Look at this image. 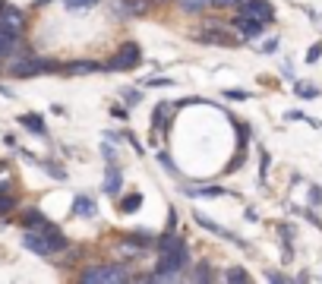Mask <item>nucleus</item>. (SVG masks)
<instances>
[{
	"label": "nucleus",
	"instance_id": "obj_28",
	"mask_svg": "<svg viewBox=\"0 0 322 284\" xmlns=\"http://www.w3.org/2000/svg\"><path fill=\"white\" fill-rule=\"evenodd\" d=\"M224 95H227V98H234V101H246V98H250V92H240V89H227Z\"/></svg>",
	"mask_w": 322,
	"mask_h": 284
},
{
	"label": "nucleus",
	"instance_id": "obj_34",
	"mask_svg": "<svg viewBox=\"0 0 322 284\" xmlns=\"http://www.w3.org/2000/svg\"><path fill=\"white\" fill-rule=\"evenodd\" d=\"M265 278H269V281H288V278H284L281 272H269V275H265Z\"/></svg>",
	"mask_w": 322,
	"mask_h": 284
},
{
	"label": "nucleus",
	"instance_id": "obj_1",
	"mask_svg": "<svg viewBox=\"0 0 322 284\" xmlns=\"http://www.w3.org/2000/svg\"><path fill=\"white\" fill-rule=\"evenodd\" d=\"M186 262H189L186 243L174 234H164L158 240V269L152 275H142V281H174L186 269Z\"/></svg>",
	"mask_w": 322,
	"mask_h": 284
},
{
	"label": "nucleus",
	"instance_id": "obj_9",
	"mask_svg": "<svg viewBox=\"0 0 322 284\" xmlns=\"http://www.w3.org/2000/svg\"><path fill=\"white\" fill-rule=\"evenodd\" d=\"M23 246H26V250L29 253H35V256H54L51 253V246H48V240L41 237V234H38V231H29V227H26V234H23Z\"/></svg>",
	"mask_w": 322,
	"mask_h": 284
},
{
	"label": "nucleus",
	"instance_id": "obj_26",
	"mask_svg": "<svg viewBox=\"0 0 322 284\" xmlns=\"http://www.w3.org/2000/svg\"><path fill=\"white\" fill-rule=\"evenodd\" d=\"M123 101H126V107H133V104H139V101H142V95H139L136 89H130V92L123 89Z\"/></svg>",
	"mask_w": 322,
	"mask_h": 284
},
{
	"label": "nucleus",
	"instance_id": "obj_11",
	"mask_svg": "<svg viewBox=\"0 0 322 284\" xmlns=\"http://www.w3.org/2000/svg\"><path fill=\"white\" fill-rule=\"evenodd\" d=\"M234 29H237L243 38H259L262 29H265V23H259V19H250V16H237V19H234Z\"/></svg>",
	"mask_w": 322,
	"mask_h": 284
},
{
	"label": "nucleus",
	"instance_id": "obj_32",
	"mask_svg": "<svg viewBox=\"0 0 322 284\" xmlns=\"http://www.w3.org/2000/svg\"><path fill=\"white\" fill-rule=\"evenodd\" d=\"M148 85H174V82L164 79V76H158V79H152V76H148Z\"/></svg>",
	"mask_w": 322,
	"mask_h": 284
},
{
	"label": "nucleus",
	"instance_id": "obj_6",
	"mask_svg": "<svg viewBox=\"0 0 322 284\" xmlns=\"http://www.w3.org/2000/svg\"><path fill=\"white\" fill-rule=\"evenodd\" d=\"M240 16H250V19H259V23L269 26L275 19V7L269 4V0H243L240 7Z\"/></svg>",
	"mask_w": 322,
	"mask_h": 284
},
{
	"label": "nucleus",
	"instance_id": "obj_12",
	"mask_svg": "<svg viewBox=\"0 0 322 284\" xmlns=\"http://www.w3.org/2000/svg\"><path fill=\"white\" fill-rule=\"evenodd\" d=\"M63 73H70V76H89V73H108L104 70V63H98V60H76V63H67V67H60Z\"/></svg>",
	"mask_w": 322,
	"mask_h": 284
},
{
	"label": "nucleus",
	"instance_id": "obj_19",
	"mask_svg": "<svg viewBox=\"0 0 322 284\" xmlns=\"http://www.w3.org/2000/svg\"><path fill=\"white\" fill-rule=\"evenodd\" d=\"M19 123H23L26 129H32V133H38V136H45V123H41V117H35V114H23Z\"/></svg>",
	"mask_w": 322,
	"mask_h": 284
},
{
	"label": "nucleus",
	"instance_id": "obj_25",
	"mask_svg": "<svg viewBox=\"0 0 322 284\" xmlns=\"http://www.w3.org/2000/svg\"><path fill=\"white\" fill-rule=\"evenodd\" d=\"M212 4H215L218 10H240L243 0H212Z\"/></svg>",
	"mask_w": 322,
	"mask_h": 284
},
{
	"label": "nucleus",
	"instance_id": "obj_8",
	"mask_svg": "<svg viewBox=\"0 0 322 284\" xmlns=\"http://www.w3.org/2000/svg\"><path fill=\"white\" fill-rule=\"evenodd\" d=\"M170 111H177V107H174V104H167V101H161V104L155 107V114H152V120H148V129H152V133H167L170 117H174Z\"/></svg>",
	"mask_w": 322,
	"mask_h": 284
},
{
	"label": "nucleus",
	"instance_id": "obj_5",
	"mask_svg": "<svg viewBox=\"0 0 322 284\" xmlns=\"http://www.w3.org/2000/svg\"><path fill=\"white\" fill-rule=\"evenodd\" d=\"M139 60H142L139 45H133V41H130V45H123V48H120V51L104 63V70H108V73H123V70L130 73V70H136V67H139Z\"/></svg>",
	"mask_w": 322,
	"mask_h": 284
},
{
	"label": "nucleus",
	"instance_id": "obj_22",
	"mask_svg": "<svg viewBox=\"0 0 322 284\" xmlns=\"http://www.w3.org/2000/svg\"><path fill=\"white\" fill-rule=\"evenodd\" d=\"M221 278H224V281H240V284H243V281H250V275H246L243 269H237V265H234V269H227Z\"/></svg>",
	"mask_w": 322,
	"mask_h": 284
},
{
	"label": "nucleus",
	"instance_id": "obj_21",
	"mask_svg": "<svg viewBox=\"0 0 322 284\" xmlns=\"http://www.w3.org/2000/svg\"><path fill=\"white\" fill-rule=\"evenodd\" d=\"M300 98H319V89L316 85H310V82H297V89H294Z\"/></svg>",
	"mask_w": 322,
	"mask_h": 284
},
{
	"label": "nucleus",
	"instance_id": "obj_10",
	"mask_svg": "<svg viewBox=\"0 0 322 284\" xmlns=\"http://www.w3.org/2000/svg\"><path fill=\"white\" fill-rule=\"evenodd\" d=\"M120 189H123L120 167H117V161H111V164L104 167V193H108V196H117Z\"/></svg>",
	"mask_w": 322,
	"mask_h": 284
},
{
	"label": "nucleus",
	"instance_id": "obj_2",
	"mask_svg": "<svg viewBox=\"0 0 322 284\" xmlns=\"http://www.w3.org/2000/svg\"><path fill=\"white\" fill-rule=\"evenodd\" d=\"M23 224L29 227V231H38V234L48 240L51 253H63L67 246H70V240L63 237V231H60L57 224H51L41 212H38V208H26V212H23Z\"/></svg>",
	"mask_w": 322,
	"mask_h": 284
},
{
	"label": "nucleus",
	"instance_id": "obj_33",
	"mask_svg": "<svg viewBox=\"0 0 322 284\" xmlns=\"http://www.w3.org/2000/svg\"><path fill=\"white\" fill-rule=\"evenodd\" d=\"M275 48H278V38H272V41H265V45H262V51H265V54H272Z\"/></svg>",
	"mask_w": 322,
	"mask_h": 284
},
{
	"label": "nucleus",
	"instance_id": "obj_23",
	"mask_svg": "<svg viewBox=\"0 0 322 284\" xmlns=\"http://www.w3.org/2000/svg\"><path fill=\"white\" fill-rule=\"evenodd\" d=\"M63 4H67V10L73 13V10H89V7L98 4V0H63Z\"/></svg>",
	"mask_w": 322,
	"mask_h": 284
},
{
	"label": "nucleus",
	"instance_id": "obj_3",
	"mask_svg": "<svg viewBox=\"0 0 322 284\" xmlns=\"http://www.w3.org/2000/svg\"><path fill=\"white\" fill-rule=\"evenodd\" d=\"M196 41H202V45H221V48H237L243 38H237L231 29H224L221 23H212V19H208V23L196 32Z\"/></svg>",
	"mask_w": 322,
	"mask_h": 284
},
{
	"label": "nucleus",
	"instance_id": "obj_29",
	"mask_svg": "<svg viewBox=\"0 0 322 284\" xmlns=\"http://www.w3.org/2000/svg\"><path fill=\"white\" fill-rule=\"evenodd\" d=\"M259 161H262V164H259V174L265 177V170H269V161H272V158H269V151H265V148L259 151Z\"/></svg>",
	"mask_w": 322,
	"mask_h": 284
},
{
	"label": "nucleus",
	"instance_id": "obj_15",
	"mask_svg": "<svg viewBox=\"0 0 322 284\" xmlns=\"http://www.w3.org/2000/svg\"><path fill=\"white\" fill-rule=\"evenodd\" d=\"M16 45H19V35L0 26V60H7V57L16 51Z\"/></svg>",
	"mask_w": 322,
	"mask_h": 284
},
{
	"label": "nucleus",
	"instance_id": "obj_24",
	"mask_svg": "<svg viewBox=\"0 0 322 284\" xmlns=\"http://www.w3.org/2000/svg\"><path fill=\"white\" fill-rule=\"evenodd\" d=\"M193 278H196V281H212V278H215V272H212V269H208V265L202 262V265H199V269L193 272Z\"/></svg>",
	"mask_w": 322,
	"mask_h": 284
},
{
	"label": "nucleus",
	"instance_id": "obj_20",
	"mask_svg": "<svg viewBox=\"0 0 322 284\" xmlns=\"http://www.w3.org/2000/svg\"><path fill=\"white\" fill-rule=\"evenodd\" d=\"M139 205H142V196H139V193H130L126 199H120V212H123V215H126V212H136Z\"/></svg>",
	"mask_w": 322,
	"mask_h": 284
},
{
	"label": "nucleus",
	"instance_id": "obj_14",
	"mask_svg": "<svg viewBox=\"0 0 322 284\" xmlns=\"http://www.w3.org/2000/svg\"><path fill=\"white\" fill-rule=\"evenodd\" d=\"M196 224H199V227H205V231H212V234H218V237H227V240H234V243H240V246H243V240H240V237H234L231 231H227V227H221V224H215V221H208L202 212H196Z\"/></svg>",
	"mask_w": 322,
	"mask_h": 284
},
{
	"label": "nucleus",
	"instance_id": "obj_27",
	"mask_svg": "<svg viewBox=\"0 0 322 284\" xmlns=\"http://www.w3.org/2000/svg\"><path fill=\"white\" fill-rule=\"evenodd\" d=\"M319 57H322V41H316V45H313V48L307 51V63H316Z\"/></svg>",
	"mask_w": 322,
	"mask_h": 284
},
{
	"label": "nucleus",
	"instance_id": "obj_31",
	"mask_svg": "<svg viewBox=\"0 0 322 284\" xmlns=\"http://www.w3.org/2000/svg\"><path fill=\"white\" fill-rule=\"evenodd\" d=\"M111 114H114L117 120H126V117H130V114H126V107H120V104H114V111H111Z\"/></svg>",
	"mask_w": 322,
	"mask_h": 284
},
{
	"label": "nucleus",
	"instance_id": "obj_18",
	"mask_svg": "<svg viewBox=\"0 0 322 284\" xmlns=\"http://www.w3.org/2000/svg\"><path fill=\"white\" fill-rule=\"evenodd\" d=\"M183 193L186 196H224L227 189H221V186H186Z\"/></svg>",
	"mask_w": 322,
	"mask_h": 284
},
{
	"label": "nucleus",
	"instance_id": "obj_30",
	"mask_svg": "<svg viewBox=\"0 0 322 284\" xmlns=\"http://www.w3.org/2000/svg\"><path fill=\"white\" fill-rule=\"evenodd\" d=\"M310 202H313V205L322 202V189H319V186H310Z\"/></svg>",
	"mask_w": 322,
	"mask_h": 284
},
{
	"label": "nucleus",
	"instance_id": "obj_17",
	"mask_svg": "<svg viewBox=\"0 0 322 284\" xmlns=\"http://www.w3.org/2000/svg\"><path fill=\"white\" fill-rule=\"evenodd\" d=\"M177 7L183 13H205L208 7H212V0H177Z\"/></svg>",
	"mask_w": 322,
	"mask_h": 284
},
{
	"label": "nucleus",
	"instance_id": "obj_7",
	"mask_svg": "<svg viewBox=\"0 0 322 284\" xmlns=\"http://www.w3.org/2000/svg\"><path fill=\"white\" fill-rule=\"evenodd\" d=\"M0 26L10 29V32H16V35H23L26 32V13L4 4V7H0Z\"/></svg>",
	"mask_w": 322,
	"mask_h": 284
},
{
	"label": "nucleus",
	"instance_id": "obj_13",
	"mask_svg": "<svg viewBox=\"0 0 322 284\" xmlns=\"http://www.w3.org/2000/svg\"><path fill=\"white\" fill-rule=\"evenodd\" d=\"M155 0H120V13L123 16H148Z\"/></svg>",
	"mask_w": 322,
	"mask_h": 284
},
{
	"label": "nucleus",
	"instance_id": "obj_16",
	"mask_svg": "<svg viewBox=\"0 0 322 284\" xmlns=\"http://www.w3.org/2000/svg\"><path fill=\"white\" fill-rule=\"evenodd\" d=\"M95 199L92 196H76L73 199V215H79V218H95Z\"/></svg>",
	"mask_w": 322,
	"mask_h": 284
},
{
	"label": "nucleus",
	"instance_id": "obj_4",
	"mask_svg": "<svg viewBox=\"0 0 322 284\" xmlns=\"http://www.w3.org/2000/svg\"><path fill=\"white\" fill-rule=\"evenodd\" d=\"M79 281H85V284H95V281H114V284H120V281H130V272H126V265H117V262H111V265H92V269H85L79 275Z\"/></svg>",
	"mask_w": 322,
	"mask_h": 284
}]
</instances>
